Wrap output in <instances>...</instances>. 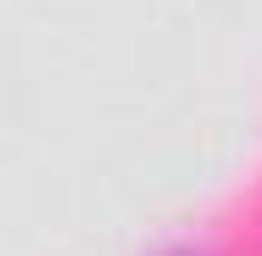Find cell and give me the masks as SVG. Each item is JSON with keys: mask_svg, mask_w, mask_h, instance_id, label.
Masks as SVG:
<instances>
[{"mask_svg": "<svg viewBox=\"0 0 262 256\" xmlns=\"http://www.w3.org/2000/svg\"><path fill=\"white\" fill-rule=\"evenodd\" d=\"M171 256H201V250H171Z\"/></svg>", "mask_w": 262, "mask_h": 256, "instance_id": "obj_1", "label": "cell"}]
</instances>
